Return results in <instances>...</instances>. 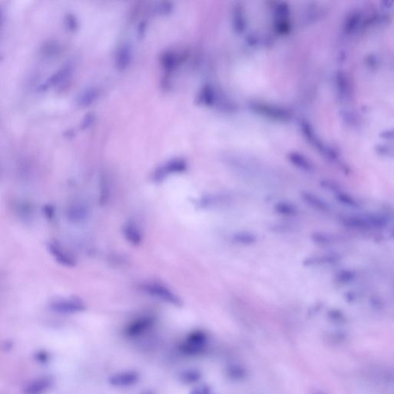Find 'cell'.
Returning <instances> with one entry per match:
<instances>
[{
	"label": "cell",
	"mask_w": 394,
	"mask_h": 394,
	"mask_svg": "<svg viewBox=\"0 0 394 394\" xmlns=\"http://www.w3.org/2000/svg\"><path fill=\"white\" fill-rule=\"evenodd\" d=\"M46 249L52 257L63 267H76V259L70 253L67 252L60 243L56 241L49 242L46 244Z\"/></svg>",
	"instance_id": "3"
},
{
	"label": "cell",
	"mask_w": 394,
	"mask_h": 394,
	"mask_svg": "<svg viewBox=\"0 0 394 394\" xmlns=\"http://www.w3.org/2000/svg\"><path fill=\"white\" fill-rule=\"evenodd\" d=\"M140 288L145 294L167 304L176 307H180L184 304L181 297L176 292L161 282H146L141 285Z\"/></svg>",
	"instance_id": "1"
},
{
	"label": "cell",
	"mask_w": 394,
	"mask_h": 394,
	"mask_svg": "<svg viewBox=\"0 0 394 394\" xmlns=\"http://www.w3.org/2000/svg\"><path fill=\"white\" fill-rule=\"evenodd\" d=\"M49 309L59 314H76L84 312L87 306L84 301L78 297H67L54 300L49 303Z\"/></svg>",
	"instance_id": "2"
},
{
	"label": "cell",
	"mask_w": 394,
	"mask_h": 394,
	"mask_svg": "<svg viewBox=\"0 0 394 394\" xmlns=\"http://www.w3.org/2000/svg\"><path fill=\"white\" fill-rule=\"evenodd\" d=\"M52 380L51 377H41L30 382L24 389L25 394H43L51 387Z\"/></svg>",
	"instance_id": "14"
},
{
	"label": "cell",
	"mask_w": 394,
	"mask_h": 394,
	"mask_svg": "<svg viewBox=\"0 0 394 394\" xmlns=\"http://www.w3.org/2000/svg\"><path fill=\"white\" fill-rule=\"evenodd\" d=\"M273 208L277 214L286 219H295L301 214L298 206L289 200H279L274 204Z\"/></svg>",
	"instance_id": "11"
},
{
	"label": "cell",
	"mask_w": 394,
	"mask_h": 394,
	"mask_svg": "<svg viewBox=\"0 0 394 394\" xmlns=\"http://www.w3.org/2000/svg\"><path fill=\"white\" fill-rule=\"evenodd\" d=\"M153 324V318L151 317H142L132 323L126 329V334L129 337H137L144 333Z\"/></svg>",
	"instance_id": "12"
},
{
	"label": "cell",
	"mask_w": 394,
	"mask_h": 394,
	"mask_svg": "<svg viewBox=\"0 0 394 394\" xmlns=\"http://www.w3.org/2000/svg\"><path fill=\"white\" fill-rule=\"evenodd\" d=\"M228 201L227 196L222 193H207L200 196L196 202V206L201 209H209L219 207L223 202Z\"/></svg>",
	"instance_id": "10"
},
{
	"label": "cell",
	"mask_w": 394,
	"mask_h": 394,
	"mask_svg": "<svg viewBox=\"0 0 394 394\" xmlns=\"http://www.w3.org/2000/svg\"><path fill=\"white\" fill-rule=\"evenodd\" d=\"M94 122V116L93 114H87L83 119L82 122L81 128L85 130V129H88Z\"/></svg>",
	"instance_id": "19"
},
{
	"label": "cell",
	"mask_w": 394,
	"mask_h": 394,
	"mask_svg": "<svg viewBox=\"0 0 394 394\" xmlns=\"http://www.w3.org/2000/svg\"><path fill=\"white\" fill-rule=\"evenodd\" d=\"M150 394V393H146V394Z\"/></svg>",
	"instance_id": "22"
},
{
	"label": "cell",
	"mask_w": 394,
	"mask_h": 394,
	"mask_svg": "<svg viewBox=\"0 0 394 394\" xmlns=\"http://www.w3.org/2000/svg\"><path fill=\"white\" fill-rule=\"evenodd\" d=\"M132 60V48L129 44H123L117 49L116 54V67L119 70H125Z\"/></svg>",
	"instance_id": "13"
},
{
	"label": "cell",
	"mask_w": 394,
	"mask_h": 394,
	"mask_svg": "<svg viewBox=\"0 0 394 394\" xmlns=\"http://www.w3.org/2000/svg\"><path fill=\"white\" fill-rule=\"evenodd\" d=\"M392 233H393V236H394V230H393Z\"/></svg>",
	"instance_id": "21"
},
{
	"label": "cell",
	"mask_w": 394,
	"mask_h": 394,
	"mask_svg": "<svg viewBox=\"0 0 394 394\" xmlns=\"http://www.w3.org/2000/svg\"><path fill=\"white\" fill-rule=\"evenodd\" d=\"M301 197L306 205L317 212L327 213L332 210L331 206L326 200L313 192L302 191Z\"/></svg>",
	"instance_id": "5"
},
{
	"label": "cell",
	"mask_w": 394,
	"mask_h": 394,
	"mask_svg": "<svg viewBox=\"0 0 394 394\" xmlns=\"http://www.w3.org/2000/svg\"><path fill=\"white\" fill-rule=\"evenodd\" d=\"M294 230H295V227L286 223H274V228L272 229L274 232H285V233L291 232Z\"/></svg>",
	"instance_id": "17"
},
{
	"label": "cell",
	"mask_w": 394,
	"mask_h": 394,
	"mask_svg": "<svg viewBox=\"0 0 394 394\" xmlns=\"http://www.w3.org/2000/svg\"><path fill=\"white\" fill-rule=\"evenodd\" d=\"M99 96V90L95 87H90L79 93L76 97V103L78 106L86 107L93 104L95 101L97 100Z\"/></svg>",
	"instance_id": "16"
},
{
	"label": "cell",
	"mask_w": 394,
	"mask_h": 394,
	"mask_svg": "<svg viewBox=\"0 0 394 394\" xmlns=\"http://www.w3.org/2000/svg\"><path fill=\"white\" fill-rule=\"evenodd\" d=\"M231 240L235 244L239 246H253L258 242V236L252 231H236L231 236Z\"/></svg>",
	"instance_id": "15"
},
{
	"label": "cell",
	"mask_w": 394,
	"mask_h": 394,
	"mask_svg": "<svg viewBox=\"0 0 394 394\" xmlns=\"http://www.w3.org/2000/svg\"><path fill=\"white\" fill-rule=\"evenodd\" d=\"M90 214L89 207L83 201H74L67 207L66 216L67 220L73 223H81L87 220Z\"/></svg>",
	"instance_id": "6"
},
{
	"label": "cell",
	"mask_w": 394,
	"mask_h": 394,
	"mask_svg": "<svg viewBox=\"0 0 394 394\" xmlns=\"http://www.w3.org/2000/svg\"><path fill=\"white\" fill-rule=\"evenodd\" d=\"M46 214L47 215V217L49 219H52V216L54 215V210L53 208L51 207V206H46L45 207Z\"/></svg>",
	"instance_id": "20"
},
{
	"label": "cell",
	"mask_w": 394,
	"mask_h": 394,
	"mask_svg": "<svg viewBox=\"0 0 394 394\" xmlns=\"http://www.w3.org/2000/svg\"><path fill=\"white\" fill-rule=\"evenodd\" d=\"M73 70V63L68 62L64 64L59 70L56 71L54 74H52L49 79H47L46 81L40 86V90L41 91H45L47 89L57 87L59 85L63 84L72 76Z\"/></svg>",
	"instance_id": "4"
},
{
	"label": "cell",
	"mask_w": 394,
	"mask_h": 394,
	"mask_svg": "<svg viewBox=\"0 0 394 394\" xmlns=\"http://www.w3.org/2000/svg\"><path fill=\"white\" fill-rule=\"evenodd\" d=\"M65 25L67 29L70 31H76L78 28L77 19L73 14L69 13L65 17Z\"/></svg>",
	"instance_id": "18"
},
{
	"label": "cell",
	"mask_w": 394,
	"mask_h": 394,
	"mask_svg": "<svg viewBox=\"0 0 394 394\" xmlns=\"http://www.w3.org/2000/svg\"><path fill=\"white\" fill-rule=\"evenodd\" d=\"M185 168V164L184 162H177V161L168 162L166 165L157 169L155 173H153V181H155L156 183L162 182L170 175L184 172Z\"/></svg>",
	"instance_id": "8"
},
{
	"label": "cell",
	"mask_w": 394,
	"mask_h": 394,
	"mask_svg": "<svg viewBox=\"0 0 394 394\" xmlns=\"http://www.w3.org/2000/svg\"><path fill=\"white\" fill-rule=\"evenodd\" d=\"M122 234L128 243L134 247L139 246L143 240V234L139 226L134 220H128L122 226Z\"/></svg>",
	"instance_id": "7"
},
{
	"label": "cell",
	"mask_w": 394,
	"mask_h": 394,
	"mask_svg": "<svg viewBox=\"0 0 394 394\" xmlns=\"http://www.w3.org/2000/svg\"><path fill=\"white\" fill-rule=\"evenodd\" d=\"M139 375L135 371H124L112 375L109 379L110 384L114 387H127L133 386L139 381Z\"/></svg>",
	"instance_id": "9"
}]
</instances>
